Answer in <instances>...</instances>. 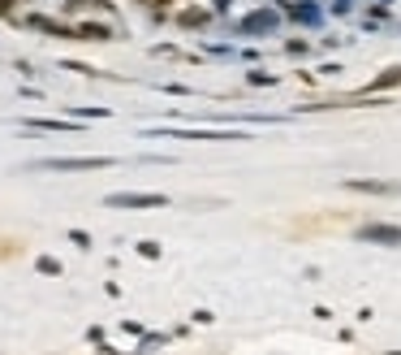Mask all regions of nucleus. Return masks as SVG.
<instances>
[{
    "label": "nucleus",
    "mask_w": 401,
    "mask_h": 355,
    "mask_svg": "<svg viewBox=\"0 0 401 355\" xmlns=\"http://www.w3.org/2000/svg\"><path fill=\"white\" fill-rule=\"evenodd\" d=\"M363 243H384V247H401V226H363L358 230Z\"/></svg>",
    "instance_id": "nucleus-3"
},
{
    "label": "nucleus",
    "mask_w": 401,
    "mask_h": 355,
    "mask_svg": "<svg viewBox=\"0 0 401 355\" xmlns=\"http://www.w3.org/2000/svg\"><path fill=\"white\" fill-rule=\"evenodd\" d=\"M35 31H43V35H56V39H74V26H65V22H56V18H43V14H35V18H26Z\"/></svg>",
    "instance_id": "nucleus-7"
},
{
    "label": "nucleus",
    "mask_w": 401,
    "mask_h": 355,
    "mask_svg": "<svg viewBox=\"0 0 401 355\" xmlns=\"http://www.w3.org/2000/svg\"><path fill=\"white\" fill-rule=\"evenodd\" d=\"M112 157H48V161H35V169H52V174H82V169H108Z\"/></svg>",
    "instance_id": "nucleus-1"
},
{
    "label": "nucleus",
    "mask_w": 401,
    "mask_h": 355,
    "mask_svg": "<svg viewBox=\"0 0 401 355\" xmlns=\"http://www.w3.org/2000/svg\"><path fill=\"white\" fill-rule=\"evenodd\" d=\"M216 5H220V9H224V5H229V0H216Z\"/></svg>",
    "instance_id": "nucleus-14"
},
{
    "label": "nucleus",
    "mask_w": 401,
    "mask_h": 355,
    "mask_svg": "<svg viewBox=\"0 0 401 355\" xmlns=\"http://www.w3.org/2000/svg\"><path fill=\"white\" fill-rule=\"evenodd\" d=\"M13 9V0H0V14H9Z\"/></svg>",
    "instance_id": "nucleus-13"
},
{
    "label": "nucleus",
    "mask_w": 401,
    "mask_h": 355,
    "mask_svg": "<svg viewBox=\"0 0 401 355\" xmlns=\"http://www.w3.org/2000/svg\"><path fill=\"white\" fill-rule=\"evenodd\" d=\"M276 26H280V14L259 9V14H251V18L242 22V35H268V31H276Z\"/></svg>",
    "instance_id": "nucleus-4"
},
{
    "label": "nucleus",
    "mask_w": 401,
    "mask_h": 355,
    "mask_svg": "<svg viewBox=\"0 0 401 355\" xmlns=\"http://www.w3.org/2000/svg\"><path fill=\"white\" fill-rule=\"evenodd\" d=\"M26 126H31V130H74L70 122H48V117H31Z\"/></svg>",
    "instance_id": "nucleus-10"
},
{
    "label": "nucleus",
    "mask_w": 401,
    "mask_h": 355,
    "mask_svg": "<svg viewBox=\"0 0 401 355\" xmlns=\"http://www.w3.org/2000/svg\"><path fill=\"white\" fill-rule=\"evenodd\" d=\"M350 191H367V195H397L401 182H375V178H350Z\"/></svg>",
    "instance_id": "nucleus-6"
},
{
    "label": "nucleus",
    "mask_w": 401,
    "mask_h": 355,
    "mask_svg": "<svg viewBox=\"0 0 401 355\" xmlns=\"http://www.w3.org/2000/svg\"><path fill=\"white\" fill-rule=\"evenodd\" d=\"M388 355H401V351H388Z\"/></svg>",
    "instance_id": "nucleus-15"
},
{
    "label": "nucleus",
    "mask_w": 401,
    "mask_h": 355,
    "mask_svg": "<svg viewBox=\"0 0 401 355\" xmlns=\"http://www.w3.org/2000/svg\"><path fill=\"white\" fill-rule=\"evenodd\" d=\"M74 39H95V43H104V39H112V26H104V22H78V26H74Z\"/></svg>",
    "instance_id": "nucleus-8"
},
{
    "label": "nucleus",
    "mask_w": 401,
    "mask_h": 355,
    "mask_svg": "<svg viewBox=\"0 0 401 355\" xmlns=\"http://www.w3.org/2000/svg\"><path fill=\"white\" fill-rule=\"evenodd\" d=\"M388 87H401V65H392V70H384L375 83H371V91H388Z\"/></svg>",
    "instance_id": "nucleus-9"
},
{
    "label": "nucleus",
    "mask_w": 401,
    "mask_h": 355,
    "mask_svg": "<svg viewBox=\"0 0 401 355\" xmlns=\"http://www.w3.org/2000/svg\"><path fill=\"white\" fill-rule=\"evenodd\" d=\"M168 139H203V143H224V139H246L242 130H173Z\"/></svg>",
    "instance_id": "nucleus-5"
},
{
    "label": "nucleus",
    "mask_w": 401,
    "mask_h": 355,
    "mask_svg": "<svg viewBox=\"0 0 401 355\" xmlns=\"http://www.w3.org/2000/svg\"><path fill=\"white\" fill-rule=\"evenodd\" d=\"M290 14H294L298 22H307V26H311V22H319V14H315L311 5H290Z\"/></svg>",
    "instance_id": "nucleus-11"
},
{
    "label": "nucleus",
    "mask_w": 401,
    "mask_h": 355,
    "mask_svg": "<svg viewBox=\"0 0 401 355\" xmlns=\"http://www.w3.org/2000/svg\"><path fill=\"white\" fill-rule=\"evenodd\" d=\"M177 22H182V26H203V22H207V14H203V9H186Z\"/></svg>",
    "instance_id": "nucleus-12"
},
{
    "label": "nucleus",
    "mask_w": 401,
    "mask_h": 355,
    "mask_svg": "<svg viewBox=\"0 0 401 355\" xmlns=\"http://www.w3.org/2000/svg\"><path fill=\"white\" fill-rule=\"evenodd\" d=\"M104 204L108 208H164L168 199L155 195V191H117V195H108Z\"/></svg>",
    "instance_id": "nucleus-2"
}]
</instances>
